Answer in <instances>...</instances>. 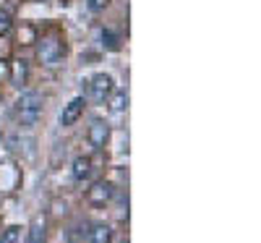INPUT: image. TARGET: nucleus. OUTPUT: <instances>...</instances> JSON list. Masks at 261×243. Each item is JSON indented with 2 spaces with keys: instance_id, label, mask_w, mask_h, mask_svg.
Returning a JSON list of instances; mask_svg holds the SVG:
<instances>
[{
  "instance_id": "1",
  "label": "nucleus",
  "mask_w": 261,
  "mask_h": 243,
  "mask_svg": "<svg viewBox=\"0 0 261 243\" xmlns=\"http://www.w3.org/2000/svg\"><path fill=\"white\" fill-rule=\"evenodd\" d=\"M16 118L21 126H34L42 118V94L39 92H24L16 100Z\"/></svg>"
},
{
  "instance_id": "2",
  "label": "nucleus",
  "mask_w": 261,
  "mask_h": 243,
  "mask_svg": "<svg viewBox=\"0 0 261 243\" xmlns=\"http://www.w3.org/2000/svg\"><path fill=\"white\" fill-rule=\"evenodd\" d=\"M63 53H65V47H63L60 37H55V34L42 37L39 45H37V58H39L42 65H58L60 58H63Z\"/></svg>"
},
{
  "instance_id": "3",
  "label": "nucleus",
  "mask_w": 261,
  "mask_h": 243,
  "mask_svg": "<svg viewBox=\"0 0 261 243\" xmlns=\"http://www.w3.org/2000/svg\"><path fill=\"white\" fill-rule=\"evenodd\" d=\"M113 94V76L107 74H97L86 81V100H92L97 105H102L107 97Z\"/></svg>"
},
{
  "instance_id": "4",
  "label": "nucleus",
  "mask_w": 261,
  "mask_h": 243,
  "mask_svg": "<svg viewBox=\"0 0 261 243\" xmlns=\"http://www.w3.org/2000/svg\"><path fill=\"white\" fill-rule=\"evenodd\" d=\"M113 193H115L113 183H107V181H97L92 188H86V202H89L92 207H105V204L113 199Z\"/></svg>"
},
{
  "instance_id": "5",
  "label": "nucleus",
  "mask_w": 261,
  "mask_h": 243,
  "mask_svg": "<svg viewBox=\"0 0 261 243\" xmlns=\"http://www.w3.org/2000/svg\"><path fill=\"white\" fill-rule=\"evenodd\" d=\"M84 105H86V100L84 97H76V100H71L68 105L63 107V113H60V126L63 128H68V126H73L81 115H84Z\"/></svg>"
},
{
  "instance_id": "6",
  "label": "nucleus",
  "mask_w": 261,
  "mask_h": 243,
  "mask_svg": "<svg viewBox=\"0 0 261 243\" xmlns=\"http://www.w3.org/2000/svg\"><path fill=\"white\" fill-rule=\"evenodd\" d=\"M107 139H110V126H107L105 120H94L89 126V141L94 149H102L107 144Z\"/></svg>"
},
{
  "instance_id": "7",
  "label": "nucleus",
  "mask_w": 261,
  "mask_h": 243,
  "mask_svg": "<svg viewBox=\"0 0 261 243\" xmlns=\"http://www.w3.org/2000/svg\"><path fill=\"white\" fill-rule=\"evenodd\" d=\"M45 235H47V220L39 214V217L32 220V225H29L27 243H45Z\"/></svg>"
},
{
  "instance_id": "8",
  "label": "nucleus",
  "mask_w": 261,
  "mask_h": 243,
  "mask_svg": "<svg viewBox=\"0 0 261 243\" xmlns=\"http://www.w3.org/2000/svg\"><path fill=\"white\" fill-rule=\"evenodd\" d=\"M71 173H73L76 181H86V178L92 175V160H89V157H76Z\"/></svg>"
},
{
  "instance_id": "9",
  "label": "nucleus",
  "mask_w": 261,
  "mask_h": 243,
  "mask_svg": "<svg viewBox=\"0 0 261 243\" xmlns=\"http://www.w3.org/2000/svg\"><path fill=\"white\" fill-rule=\"evenodd\" d=\"M27 79H29V65H27V60H16L13 65H11V81L13 84H27Z\"/></svg>"
},
{
  "instance_id": "10",
  "label": "nucleus",
  "mask_w": 261,
  "mask_h": 243,
  "mask_svg": "<svg viewBox=\"0 0 261 243\" xmlns=\"http://www.w3.org/2000/svg\"><path fill=\"white\" fill-rule=\"evenodd\" d=\"M89 238H92V243H110L113 240V230H110V225H94L89 230Z\"/></svg>"
},
{
  "instance_id": "11",
  "label": "nucleus",
  "mask_w": 261,
  "mask_h": 243,
  "mask_svg": "<svg viewBox=\"0 0 261 243\" xmlns=\"http://www.w3.org/2000/svg\"><path fill=\"white\" fill-rule=\"evenodd\" d=\"M107 102H110L113 113H123V110L128 107V92H115V94L107 97Z\"/></svg>"
},
{
  "instance_id": "12",
  "label": "nucleus",
  "mask_w": 261,
  "mask_h": 243,
  "mask_svg": "<svg viewBox=\"0 0 261 243\" xmlns=\"http://www.w3.org/2000/svg\"><path fill=\"white\" fill-rule=\"evenodd\" d=\"M18 240H21V228H16V225H11L0 233V243H18Z\"/></svg>"
},
{
  "instance_id": "13",
  "label": "nucleus",
  "mask_w": 261,
  "mask_h": 243,
  "mask_svg": "<svg viewBox=\"0 0 261 243\" xmlns=\"http://www.w3.org/2000/svg\"><path fill=\"white\" fill-rule=\"evenodd\" d=\"M8 144H11V152H16V154H18L21 149H24V147H34V141H32L29 136H24V139H18V136H13V139H11ZM29 154H34V149H29Z\"/></svg>"
},
{
  "instance_id": "14",
  "label": "nucleus",
  "mask_w": 261,
  "mask_h": 243,
  "mask_svg": "<svg viewBox=\"0 0 261 243\" xmlns=\"http://www.w3.org/2000/svg\"><path fill=\"white\" fill-rule=\"evenodd\" d=\"M11 27H13V18H11V13H8L6 8H0V37H6V34L11 32Z\"/></svg>"
},
{
  "instance_id": "15",
  "label": "nucleus",
  "mask_w": 261,
  "mask_h": 243,
  "mask_svg": "<svg viewBox=\"0 0 261 243\" xmlns=\"http://www.w3.org/2000/svg\"><path fill=\"white\" fill-rule=\"evenodd\" d=\"M102 45L107 50H118V37L110 32V29H102Z\"/></svg>"
},
{
  "instance_id": "16",
  "label": "nucleus",
  "mask_w": 261,
  "mask_h": 243,
  "mask_svg": "<svg viewBox=\"0 0 261 243\" xmlns=\"http://www.w3.org/2000/svg\"><path fill=\"white\" fill-rule=\"evenodd\" d=\"M107 6H110V0H89V8L92 11H105Z\"/></svg>"
}]
</instances>
